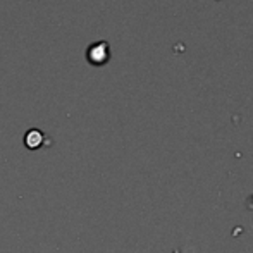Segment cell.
I'll use <instances>...</instances> for the list:
<instances>
[{"label":"cell","mask_w":253,"mask_h":253,"mask_svg":"<svg viewBox=\"0 0 253 253\" xmlns=\"http://www.w3.org/2000/svg\"><path fill=\"white\" fill-rule=\"evenodd\" d=\"M172 253H181V252H179V250H174Z\"/></svg>","instance_id":"4"},{"label":"cell","mask_w":253,"mask_h":253,"mask_svg":"<svg viewBox=\"0 0 253 253\" xmlns=\"http://www.w3.org/2000/svg\"><path fill=\"white\" fill-rule=\"evenodd\" d=\"M248 209L250 210H253V195L250 197V200H248Z\"/></svg>","instance_id":"3"},{"label":"cell","mask_w":253,"mask_h":253,"mask_svg":"<svg viewBox=\"0 0 253 253\" xmlns=\"http://www.w3.org/2000/svg\"><path fill=\"white\" fill-rule=\"evenodd\" d=\"M110 57V47L107 42H97V43L90 45L86 50V59L93 66H102L109 60Z\"/></svg>","instance_id":"1"},{"label":"cell","mask_w":253,"mask_h":253,"mask_svg":"<svg viewBox=\"0 0 253 253\" xmlns=\"http://www.w3.org/2000/svg\"><path fill=\"white\" fill-rule=\"evenodd\" d=\"M45 134L40 129H30L24 134V147L30 148V150H38V148L43 145Z\"/></svg>","instance_id":"2"}]
</instances>
